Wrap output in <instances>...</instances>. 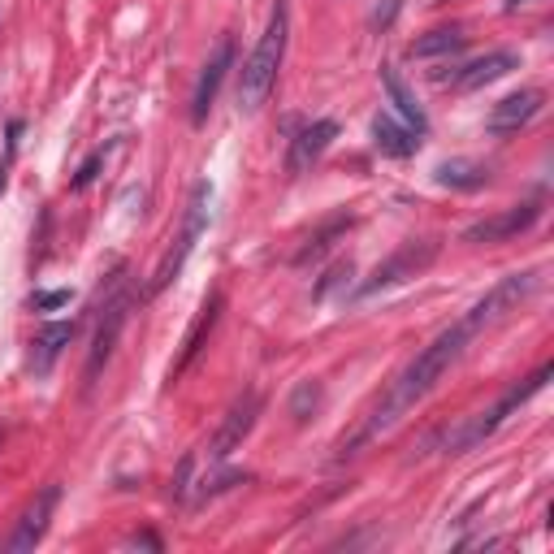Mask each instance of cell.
<instances>
[{"instance_id":"7402d4cb","label":"cell","mask_w":554,"mask_h":554,"mask_svg":"<svg viewBox=\"0 0 554 554\" xmlns=\"http://www.w3.org/2000/svg\"><path fill=\"white\" fill-rule=\"evenodd\" d=\"M35 312H52V308H65L70 303V290H44V295H35Z\"/></svg>"},{"instance_id":"30bf717a","label":"cell","mask_w":554,"mask_h":554,"mask_svg":"<svg viewBox=\"0 0 554 554\" xmlns=\"http://www.w3.org/2000/svg\"><path fill=\"white\" fill-rule=\"evenodd\" d=\"M334 139H338V122H334V117H321V122H308L295 139H290V152H286V174H290V178L308 174V169H312L316 161H321V152H325Z\"/></svg>"},{"instance_id":"d6986e66","label":"cell","mask_w":554,"mask_h":554,"mask_svg":"<svg viewBox=\"0 0 554 554\" xmlns=\"http://www.w3.org/2000/svg\"><path fill=\"white\" fill-rule=\"evenodd\" d=\"M433 178H438L442 187H455V191H477L490 182V169L477 165V161H446V165H438Z\"/></svg>"},{"instance_id":"9a60e30c","label":"cell","mask_w":554,"mask_h":554,"mask_svg":"<svg viewBox=\"0 0 554 554\" xmlns=\"http://www.w3.org/2000/svg\"><path fill=\"white\" fill-rule=\"evenodd\" d=\"M217 312H221V295H213V299H208L204 308H200V316H195V325L187 329V338H182V355L174 360V368H169V381H178L182 373H187V364L195 360V355H200V342H204V334H208V329L217 325Z\"/></svg>"},{"instance_id":"cb8c5ba5","label":"cell","mask_w":554,"mask_h":554,"mask_svg":"<svg viewBox=\"0 0 554 554\" xmlns=\"http://www.w3.org/2000/svg\"><path fill=\"white\" fill-rule=\"evenodd\" d=\"M516 5H529V0H507V9H516Z\"/></svg>"},{"instance_id":"6da1fadb","label":"cell","mask_w":554,"mask_h":554,"mask_svg":"<svg viewBox=\"0 0 554 554\" xmlns=\"http://www.w3.org/2000/svg\"><path fill=\"white\" fill-rule=\"evenodd\" d=\"M537 282H542V273H537V269H529V273H511V277H503V282H498L481 303H472V308H468L464 316H459V321H455L451 329H442V334L433 338L429 347L420 351L399 377H394V386L386 390V399H381V403L373 407V412H368L364 425L355 429L351 438H342V442H338V455H355V446L373 442L377 433H386L403 412H412V407H416V403L425 399V394L446 377V368H451V364L459 360V355H464L468 342L477 338V334H485L490 325H498L503 316L516 312L520 303L537 290Z\"/></svg>"},{"instance_id":"5bb4252c","label":"cell","mask_w":554,"mask_h":554,"mask_svg":"<svg viewBox=\"0 0 554 554\" xmlns=\"http://www.w3.org/2000/svg\"><path fill=\"white\" fill-rule=\"evenodd\" d=\"M381 83H386V96H390V104L399 109V117L407 126L416 130V135H425L429 130V117H425V109H420V100H416V91L403 83V74L394 70V65H381Z\"/></svg>"},{"instance_id":"277c9868","label":"cell","mask_w":554,"mask_h":554,"mask_svg":"<svg viewBox=\"0 0 554 554\" xmlns=\"http://www.w3.org/2000/svg\"><path fill=\"white\" fill-rule=\"evenodd\" d=\"M550 373H554V368H550V364H542V368H537V373H533L529 381H524V386H511V390L503 394V399H498V403L490 407V412H481L477 420H468V425L459 429L451 442H446V446H451V455H459V451H468V446H477V442H485V438H490V433H494L498 425H503V420H507L511 412H516V407H524V403H529L537 390L546 386V381H550Z\"/></svg>"},{"instance_id":"ac0fdd59","label":"cell","mask_w":554,"mask_h":554,"mask_svg":"<svg viewBox=\"0 0 554 554\" xmlns=\"http://www.w3.org/2000/svg\"><path fill=\"white\" fill-rule=\"evenodd\" d=\"M70 338H74V321H52V325L39 329L35 342H31V347H35V368H39V373H44V368H48L52 360H57V355H61L65 347H70Z\"/></svg>"},{"instance_id":"4fadbf2b","label":"cell","mask_w":554,"mask_h":554,"mask_svg":"<svg viewBox=\"0 0 554 554\" xmlns=\"http://www.w3.org/2000/svg\"><path fill=\"white\" fill-rule=\"evenodd\" d=\"M542 100L546 96L537 87H524V91H516V96L498 100L490 109V130H494V135H511V130H520L524 122H533V117L542 113Z\"/></svg>"},{"instance_id":"52a82bcc","label":"cell","mask_w":554,"mask_h":554,"mask_svg":"<svg viewBox=\"0 0 554 554\" xmlns=\"http://www.w3.org/2000/svg\"><path fill=\"white\" fill-rule=\"evenodd\" d=\"M61 503V485H44L31 503H26V511L18 516V529H13V537L5 542L9 554H22V550H35L39 542H44V533H48V520H52V511H57Z\"/></svg>"},{"instance_id":"8fae6325","label":"cell","mask_w":554,"mask_h":554,"mask_svg":"<svg viewBox=\"0 0 554 554\" xmlns=\"http://www.w3.org/2000/svg\"><path fill=\"white\" fill-rule=\"evenodd\" d=\"M511 70H520V52L498 48V52H485V57L459 65V70L451 74V87L455 91H477L485 83H498V78H507Z\"/></svg>"},{"instance_id":"3957f363","label":"cell","mask_w":554,"mask_h":554,"mask_svg":"<svg viewBox=\"0 0 554 554\" xmlns=\"http://www.w3.org/2000/svg\"><path fill=\"white\" fill-rule=\"evenodd\" d=\"M208 200H213V191H208V182H195L191 187V200H187V213H182V230H178V239L169 243V252L161 256V265H156L152 273V295H161V290L174 282V277L182 273V265L191 260L195 252V243L204 239V230H208Z\"/></svg>"},{"instance_id":"5b68a950","label":"cell","mask_w":554,"mask_h":554,"mask_svg":"<svg viewBox=\"0 0 554 554\" xmlns=\"http://www.w3.org/2000/svg\"><path fill=\"white\" fill-rule=\"evenodd\" d=\"M438 252H442L438 239H412V243H403L399 252L386 256L373 269V277H368V282L360 286V299L377 295V290H386V286H399V282H407V277H420V273L433 265V260H438Z\"/></svg>"},{"instance_id":"8992f818","label":"cell","mask_w":554,"mask_h":554,"mask_svg":"<svg viewBox=\"0 0 554 554\" xmlns=\"http://www.w3.org/2000/svg\"><path fill=\"white\" fill-rule=\"evenodd\" d=\"M260 412H265V399H260V390H247L243 399H234V407H230L226 416H221L217 433L208 438V468L226 464V459H230L234 451H239V446L247 442V433L256 429Z\"/></svg>"},{"instance_id":"7c38bea8","label":"cell","mask_w":554,"mask_h":554,"mask_svg":"<svg viewBox=\"0 0 554 554\" xmlns=\"http://www.w3.org/2000/svg\"><path fill=\"white\" fill-rule=\"evenodd\" d=\"M230 61H234V44H230V39H221V44L213 48V57H208V65H204L200 83H195V100H191V122L195 126L208 122V109H213V100H217V91H221V78H226Z\"/></svg>"},{"instance_id":"e0dca14e","label":"cell","mask_w":554,"mask_h":554,"mask_svg":"<svg viewBox=\"0 0 554 554\" xmlns=\"http://www.w3.org/2000/svg\"><path fill=\"white\" fill-rule=\"evenodd\" d=\"M373 143L386 156H412L416 148H420V139H416V130H407V126H399L394 117H386V113H377L373 117Z\"/></svg>"},{"instance_id":"ffe728a7","label":"cell","mask_w":554,"mask_h":554,"mask_svg":"<svg viewBox=\"0 0 554 554\" xmlns=\"http://www.w3.org/2000/svg\"><path fill=\"white\" fill-rule=\"evenodd\" d=\"M347 226H351V217H334V221H329V226H325L321 234H312V239H308V247H299L295 265H308V260H312V256H321V252H325V247H329V243H334V239H338V234H342V230H347Z\"/></svg>"},{"instance_id":"603a6c76","label":"cell","mask_w":554,"mask_h":554,"mask_svg":"<svg viewBox=\"0 0 554 554\" xmlns=\"http://www.w3.org/2000/svg\"><path fill=\"white\" fill-rule=\"evenodd\" d=\"M100 161H104V152H91V156H87V161H83V169H78V174H74V191H83V187H87V182H91V178H96V169H100Z\"/></svg>"},{"instance_id":"9c48e42d","label":"cell","mask_w":554,"mask_h":554,"mask_svg":"<svg viewBox=\"0 0 554 554\" xmlns=\"http://www.w3.org/2000/svg\"><path fill=\"white\" fill-rule=\"evenodd\" d=\"M100 312H104V316H100V325H96V342H91V355H87V368H83L87 386L100 377V368L109 364V355H113V347H117V334H122V325H126L130 299H126V295H109Z\"/></svg>"},{"instance_id":"ba28073f","label":"cell","mask_w":554,"mask_h":554,"mask_svg":"<svg viewBox=\"0 0 554 554\" xmlns=\"http://www.w3.org/2000/svg\"><path fill=\"white\" fill-rule=\"evenodd\" d=\"M537 217H542V200L511 204L507 213L485 217V221H477V226H468L464 230V243H507V239H516V234L529 230Z\"/></svg>"},{"instance_id":"44dd1931","label":"cell","mask_w":554,"mask_h":554,"mask_svg":"<svg viewBox=\"0 0 554 554\" xmlns=\"http://www.w3.org/2000/svg\"><path fill=\"white\" fill-rule=\"evenodd\" d=\"M316 407H321V386H316V381H303V386L295 390V399H290V416H295L299 425H303V420H308Z\"/></svg>"},{"instance_id":"2e32d148","label":"cell","mask_w":554,"mask_h":554,"mask_svg":"<svg viewBox=\"0 0 554 554\" xmlns=\"http://www.w3.org/2000/svg\"><path fill=\"white\" fill-rule=\"evenodd\" d=\"M468 44V35H464V26H433V31L425 35H416L412 44H407V57H442V52H459Z\"/></svg>"},{"instance_id":"7a4b0ae2","label":"cell","mask_w":554,"mask_h":554,"mask_svg":"<svg viewBox=\"0 0 554 554\" xmlns=\"http://www.w3.org/2000/svg\"><path fill=\"white\" fill-rule=\"evenodd\" d=\"M286 39H290V5L277 0L265 35L256 39L252 57H247L243 70H239V104L247 113H256L260 104L269 100V91L277 83V70H282V57H286Z\"/></svg>"}]
</instances>
